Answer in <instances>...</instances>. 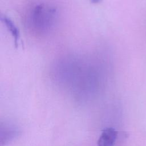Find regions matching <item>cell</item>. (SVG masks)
Here are the masks:
<instances>
[{"label": "cell", "mask_w": 146, "mask_h": 146, "mask_svg": "<svg viewBox=\"0 0 146 146\" xmlns=\"http://www.w3.org/2000/svg\"><path fill=\"white\" fill-rule=\"evenodd\" d=\"M55 14L54 11L46 6L38 5L32 10L30 19L33 26L39 30L45 31L51 29Z\"/></svg>", "instance_id": "obj_1"}, {"label": "cell", "mask_w": 146, "mask_h": 146, "mask_svg": "<svg viewBox=\"0 0 146 146\" xmlns=\"http://www.w3.org/2000/svg\"><path fill=\"white\" fill-rule=\"evenodd\" d=\"M117 137V132L112 127L104 129L101 133L97 146H114Z\"/></svg>", "instance_id": "obj_2"}]
</instances>
